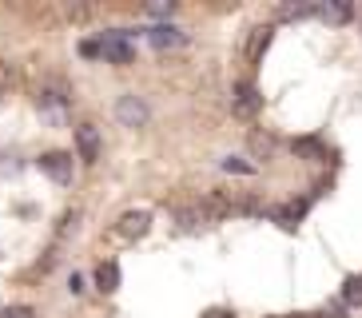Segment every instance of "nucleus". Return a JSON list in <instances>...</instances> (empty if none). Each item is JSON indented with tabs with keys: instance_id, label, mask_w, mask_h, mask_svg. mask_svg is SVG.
I'll return each mask as SVG.
<instances>
[{
	"instance_id": "nucleus-6",
	"label": "nucleus",
	"mask_w": 362,
	"mask_h": 318,
	"mask_svg": "<svg viewBox=\"0 0 362 318\" xmlns=\"http://www.w3.org/2000/svg\"><path fill=\"white\" fill-rule=\"evenodd\" d=\"M76 148H80V155H84L88 163H96L100 159V131L92 124H80L76 127Z\"/></svg>"
},
{
	"instance_id": "nucleus-7",
	"label": "nucleus",
	"mask_w": 362,
	"mask_h": 318,
	"mask_svg": "<svg viewBox=\"0 0 362 318\" xmlns=\"http://www.w3.org/2000/svg\"><path fill=\"white\" fill-rule=\"evenodd\" d=\"M148 40H151V48H180L187 36L175 24H156V28H148Z\"/></svg>"
},
{
	"instance_id": "nucleus-5",
	"label": "nucleus",
	"mask_w": 362,
	"mask_h": 318,
	"mask_svg": "<svg viewBox=\"0 0 362 318\" xmlns=\"http://www.w3.org/2000/svg\"><path fill=\"white\" fill-rule=\"evenodd\" d=\"M259 92H255V84H239L235 88V100H231V107H235V116H243V119H251L259 112Z\"/></svg>"
},
{
	"instance_id": "nucleus-4",
	"label": "nucleus",
	"mask_w": 362,
	"mask_h": 318,
	"mask_svg": "<svg viewBox=\"0 0 362 318\" xmlns=\"http://www.w3.org/2000/svg\"><path fill=\"white\" fill-rule=\"evenodd\" d=\"M100 56H107L112 64H132V44H128V36L107 32L104 40H100Z\"/></svg>"
},
{
	"instance_id": "nucleus-14",
	"label": "nucleus",
	"mask_w": 362,
	"mask_h": 318,
	"mask_svg": "<svg viewBox=\"0 0 362 318\" xmlns=\"http://www.w3.org/2000/svg\"><path fill=\"white\" fill-rule=\"evenodd\" d=\"M267 40H271V28H255V40H251V56H259L267 48Z\"/></svg>"
},
{
	"instance_id": "nucleus-9",
	"label": "nucleus",
	"mask_w": 362,
	"mask_h": 318,
	"mask_svg": "<svg viewBox=\"0 0 362 318\" xmlns=\"http://www.w3.org/2000/svg\"><path fill=\"white\" fill-rule=\"evenodd\" d=\"M315 16H322V20H330V24H346L354 16V8H351V4H319Z\"/></svg>"
},
{
	"instance_id": "nucleus-11",
	"label": "nucleus",
	"mask_w": 362,
	"mask_h": 318,
	"mask_svg": "<svg viewBox=\"0 0 362 318\" xmlns=\"http://www.w3.org/2000/svg\"><path fill=\"white\" fill-rule=\"evenodd\" d=\"M342 302L346 307H362V275H351L342 283Z\"/></svg>"
},
{
	"instance_id": "nucleus-17",
	"label": "nucleus",
	"mask_w": 362,
	"mask_h": 318,
	"mask_svg": "<svg viewBox=\"0 0 362 318\" xmlns=\"http://www.w3.org/2000/svg\"><path fill=\"white\" fill-rule=\"evenodd\" d=\"M80 56H84V60H96V56H100V40H84V44H80Z\"/></svg>"
},
{
	"instance_id": "nucleus-10",
	"label": "nucleus",
	"mask_w": 362,
	"mask_h": 318,
	"mask_svg": "<svg viewBox=\"0 0 362 318\" xmlns=\"http://www.w3.org/2000/svg\"><path fill=\"white\" fill-rule=\"evenodd\" d=\"M175 219H180L183 231H195V227H203V223L211 219V215H207V207H187V211H180Z\"/></svg>"
},
{
	"instance_id": "nucleus-2",
	"label": "nucleus",
	"mask_w": 362,
	"mask_h": 318,
	"mask_svg": "<svg viewBox=\"0 0 362 318\" xmlns=\"http://www.w3.org/2000/svg\"><path fill=\"white\" fill-rule=\"evenodd\" d=\"M148 104H144V100H139V95H119V104H116V119L124 127H144L148 124Z\"/></svg>"
},
{
	"instance_id": "nucleus-3",
	"label": "nucleus",
	"mask_w": 362,
	"mask_h": 318,
	"mask_svg": "<svg viewBox=\"0 0 362 318\" xmlns=\"http://www.w3.org/2000/svg\"><path fill=\"white\" fill-rule=\"evenodd\" d=\"M40 167L48 171L56 183H68V179H72V155H68V151H44V155H40Z\"/></svg>"
},
{
	"instance_id": "nucleus-15",
	"label": "nucleus",
	"mask_w": 362,
	"mask_h": 318,
	"mask_svg": "<svg viewBox=\"0 0 362 318\" xmlns=\"http://www.w3.org/2000/svg\"><path fill=\"white\" fill-rule=\"evenodd\" d=\"M148 12H151V16H171L175 4H171V0H156V4H148Z\"/></svg>"
},
{
	"instance_id": "nucleus-13",
	"label": "nucleus",
	"mask_w": 362,
	"mask_h": 318,
	"mask_svg": "<svg viewBox=\"0 0 362 318\" xmlns=\"http://www.w3.org/2000/svg\"><path fill=\"white\" fill-rule=\"evenodd\" d=\"M223 167L227 171H235V175H251V171H255V167H251V163H247V159H223Z\"/></svg>"
},
{
	"instance_id": "nucleus-16",
	"label": "nucleus",
	"mask_w": 362,
	"mask_h": 318,
	"mask_svg": "<svg viewBox=\"0 0 362 318\" xmlns=\"http://www.w3.org/2000/svg\"><path fill=\"white\" fill-rule=\"evenodd\" d=\"M0 318H33V307H4Z\"/></svg>"
},
{
	"instance_id": "nucleus-8",
	"label": "nucleus",
	"mask_w": 362,
	"mask_h": 318,
	"mask_svg": "<svg viewBox=\"0 0 362 318\" xmlns=\"http://www.w3.org/2000/svg\"><path fill=\"white\" fill-rule=\"evenodd\" d=\"M96 286L104 290V295H112V290L119 286V266L116 263H100L96 266Z\"/></svg>"
},
{
	"instance_id": "nucleus-12",
	"label": "nucleus",
	"mask_w": 362,
	"mask_h": 318,
	"mask_svg": "<svg viewBox=\"0 0 362 318\" xmlns=\"http://www.w3.org/2000/svg\"><path fill=\"white\" fill-rule=\"evenodd\" d=\"M279 16H283V20H298V16H315V8H310V4H287Z\"/></svg>"
},
{
	"instance_id": "nucleus-1",
	"label": "nucleus",
	"mask_w": 362,
	"mask_h": 318,
	"mask_svg": "<svg viewBox=\"0 0 362 318\" xmlns=\"http://www.w3.org/2000/svg\"><path fill=\"white\" fill-rule=\"evenodd\" d=\"M151 231V211H124L116 223V235L119 239H128V243H136V239H144V235Z\"/></svg>"
},
{
	"instance_id": "nucleus-18",
	"label": "nucleus",
	"mask_w": 362,
	"mask_h": 318,
	"mask_svg": "<svg viewBox=\"0 0 362 318\" xmlns=\"http://www.w3.org/2000/svg\"><path fill=\"white\" fill-rule=\"evenodd\" d=\"M207 318H235V314H231V310H211Z\"/></svg>"
}]
</instances>
